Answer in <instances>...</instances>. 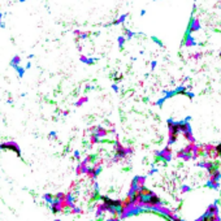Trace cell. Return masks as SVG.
I'll use <instances>...</instances> for the list:
<instances>
[{"label": "cell", "instance_id": "cell-1", "mask_svg": "<svg viewBox=\"0 0 221 221\" xmlns=\"http://www.w3.org/2000/svg\"><path fill=\"white\" fill-rule=\"evenodd\" d=\"M2 148H7V150H14L16 151V153L20 156L21 155V152H20V147H18V144L16 143V142H7V143H3V144H0V150Z\"/></svg>", "mask_w": 221, "mask_h": 221}, {"label": "cell", "instance_id": "cell-2", "mask_svg": "<svg viewBox=\"0 0 221 221\" xmlns=\"http://www.w3.org/2000/svg\"><path fill=\"white\" fill-rule=\"evenodd\" d=\"M86 101H87V98H86V96H83V98H81V99H80V101H77V103H76V107H80V105H81V104H83V103H86Z\"/></svg>", "mask_w": 221, "mask_h": 221}, {"label": "cell", "instance_id": "cell-4", "mask_svg": "<svg viewBox=\"0 0 221 221\" xmlns=\"http://www.w3.org/2000/svg\"><path fill=\"white\" fill-rule=\"evenodd\" d=\"M20 2H25V0H20Z\"/></svg>", "mask_w": 221, "mask_h": 221}, {"label": "cell", "instance_id": "cell-3", "mask_svg": "<svg viewBox=\"0 0 221 221\" xmlns=\"http://www.w3.org/2000/svg\"><path fill=\"white\" fill-rule=\"evenodd\" d=\"M112 87H113V90H114V91H118V87H117V86H114V85H113Z\"/></svg>", "mask_w": 221, "mask_h": 221}]
</instances>
